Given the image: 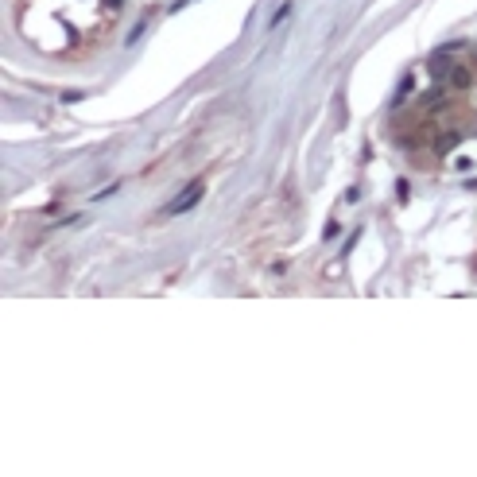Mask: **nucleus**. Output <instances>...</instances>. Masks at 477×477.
Wrapping results in <instances>:
<instances>
[{
    "instance_id": "1",
    "label": "nucleus",
    "mask_w": 477,
    "mask_h": 477,
    "mask_svg": "<svg viewBox=\"0 0 477 477\" xmlns=\"http://www.w3.org/2000/svg\"><path fill=\"white\" fill-rule=\"evenodd\" d=\"M198 198H202V183H190L183 190V198H179V202H171V206H167V214H183L186 206H195Z\"/></svg>"
},
{
    "instance_id": "2",
    "label": "nucleus",
    "mask_w": 477,
    "mask_h": 477,
    "mask_svg": "<svg viewBox=\"0 0 477 477\" xmlns=\"http://www.w3.org/2000/svg\"><path fill=\"white\" fill-rule=\"evenodd\" d=\"M450 86H454V89H469V86H474V74H469V66H454V74H450Z\"/></svg>"
}]
</instances>
